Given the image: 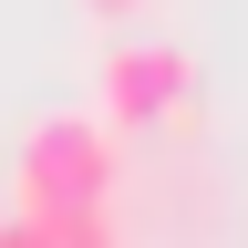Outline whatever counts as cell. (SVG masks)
<instances>
[{"label": "cell", "instance_id": "cell-1", "mask_svg": "<svg viewBox=\"0 0 248 248\" xmlns=\"http://www.w3.org/2000/svg\"><path fill=\"white\" fill-rule=\"evenodd\" d=\"M11 197L21 217H62V207H114V124L93 104H62L21 135V166H11Z\"/></svg>", "mask_w": 248, "mask_h": 248}, {"label": "cell", "instance_id": "cell-6", "mask_svg": "<svg viewBox=\"0 0 248 248\" xmlns=\"http://www.w3.org/2000/svg\"><path fill=\"white\" fill-rule=\"evenodd\" d=\"M0 217H11V207H0Z\"/></svg>", "mask_w": 248, "mask_h": 248}, {"label": "cell", "instance_id": "cell-5", "mask_svg": "<svg viewBox=\"0 0 248 248\" xmlns=\"http://www.w3.org/2000/svg\"><path fill=\"white\" fill-rule=\"evenodd\" d=\"M93 11H104V21H114V11H145V0H93Z\"/></svg>", "mask_w": 248, "mask_h": 248}, {"label": "cell", "instance_id": "cell-4", "mask_svg": "<svg viewBox=\"0 0 248 248\" xmlns=\"http://www.w3.org/2000/svg\"><path fill=\"white\" fill-rule=\"evenodd\" d=\"M0 248H52V228H42V217H21V207H11V217H0Z\"/></svg>", "mask_w": 248, "mask_h": 248}, {"label": "cell", "instance_id": "cell-3", "mask_svg": "<svg viewBox=\"0 0 248 248\" xmlns=\"http://www.w3.org/2000/svg\"><path fill=\"white\" fill-rule=\"evenodd\" d=\"M52 228V248H124L114 238V207H62V217H42Z\"/></svg>", "mask_w": 248, "mask_h": 248}, {"label": "cell", "instance_id": "cell-2", "mask_svg": "<svg viewBox=\"0 0 248 248\" xmlns=\"http://www.w3.org/2000/svg\"><path fill=\"white\" fill-rule=\"evenodd\" d=\"M186 83H197V62H186V42H114L104 73H93V93H104V124H166L186 114Z\"/></svg>", "mask_w": 248, "mask_h": 248}]
</instances>
